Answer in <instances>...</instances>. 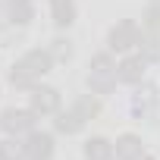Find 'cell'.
<instances>
[{
    "label": "cell",
    "mask_w": 160,
    "mask_h": 160,
    "mask_svg": "<svg viewBox=\"0 0 160 160\" xmlns=\"http://www.w3.org/2000/svg\"><path fill=\"white\" fill-rule=\"evenodd\" d=\"M50 66H53L50 50H47V47H44V50L35 47V50H28L25 57H19V60L13 63V69H10V85H13V88L32 91L38 78H41L44 72H50Z\"/></svg>",
    "instance_id": "obj_1"
},
{
    "label": "cell",
    "mask_w": 160,
    "mask_h": 160,
    "mask_svg": "<svg viewBox=\"0 0 160 160\" xmlns=\"http://www.w3.org/2000/svg\"><path fill=\"white\" fill-rule=\"evenodd\" d=\"M35 119H38V113L35 110H16V107H10V110H3L0 113V129H3L7 135H28L32 129H35Z\"/></svg>",
    "instance_id": "obj_2"
},
{
    "label": "cell",
    "mask_w": 160,
    "mask_h": 160,
    "mask_svg": "<svg viewBox=\"0 0 160 160\" xmlns=\"http://www.w3.org/2000/svg\"><path fill=\"white\" fill-rule=\"evenodd\" d=\"M138 25L135 22H119V25H113L110 28V38H107V47H110V53H129L132 47H138Z\"/></svg>",
    "instance_id": "obj_3"
},
{
    "label": "cell",
    "mask_w": 160,
    "mask_h": 160,
    "mask_svg": "<svg viewBox=\"0 0 160 160\" xmlns=\"http://www.w3.org/2000/svg\"><path fill=\"white\" fill-rule=\"evenodd\" d=\"M22 144H25V160H50L53 157V135L50 132L32 129Z\"/></svg>",
    "instance_id": "obj_4"
},
{
    "label": "cell",
    "mask_w": 160,
    "mask_h": 160,
    "mask_svg": "<svg viewBox=\"0 0 160 160\" xmlns=\"http://www.w3.org/2000/svg\"><path fill=\"white\" fill-rule=\"evenodd\" d=\"M28 98H32V110H35L38 116H57V113H60V91H57V88H41V85H35Z\"/></svg>",
    "instance_id": "obj_5"
},
{
    "label": "cell",
    "mask_w": 160,
    "mask_h": 160,
    "mask_svg": "<svg viewBox=\"0 0 160 160\" xmlns=\"http://www.w3.org/2000/svg\"><path fill=\"white\" fill-rule=\"evenodd\" d=\"M113 154H116L119 160H141V157H144V144H141V138H138V135L126 132V135H119V138H116Z\"/></svg>",
    "instance_id": "obj_6"
},
{
    "label": "cell",
    "mask_w": 160,
    "mask_h": 160,
    "mask_svg": "<svg viewBox=\"0 0 160 160\" xmlns=\"http://www.w3.org/2000/svg\"><path fill=\"white\" fill-rule=\"evenodd\" d=\"M116 78L122 85H138L144 78V60L141 57H126L119 66H116Z\"/></svg>",
    "instance_id": "obj_7"
},
{
    "label": "cell",
    "mask_w": 160,
    "mask_h": 160,
    "mask_svg": "<svg viewBox=\"0 0 160 160\" xmlns=\"http://www.w3.org/2000/svg\"><path fill=\"white\" fill-rule=\"evenodd\" d=\"M3 7H7V19L13 25H28L32 16H35L32 0H3Z\"/></svg>",
    "instance_id": "obj_8"
},
{
    "label": "cell",
    "mask_w": 160,
    "mask_h": 160,
    "mask_svg": "<svg viewBox=\"0 0 160 160\" xmlns=\"http://www.w3.org/2000/svg\"><path fill=\"white\" fill-rule=\"evenodd\" d=\"M154 110H157V91H154V88H141V91L135 94V101H132V113H135L138 119H151Z\"/></svg>",
    "instance_id": "obj_9"
},
{
    "label": "cell",
    "mask_w": 160,
    "mask_h": 160,
    "mask_svg": "<svg viewBox=\"0 0 160 160\" xmlns=\"http://www.w3.org/2000/svg\"><path fill=\"white\" fill-rule=\"evenodd\" d=\"M50 13H53L57 28H69L75 22V3L72 0H50Z\"/></svg>",
    "instance_id": "obj_10"
},
{
    "label": "cell",
    "mask_w": 160,
    "mask_h": 160,
    "mask_svg": "<svg viewBox=\"0 0 160 160\" xmlns=\"http://www.w3.org/2000/svg\"><path fill=\"white\" fill-rule=\"evenodd\" d=\"M53 126H57V132H63V135H75V132H82L85 119H82V116H78V113L69 107V110H60V113H57Z\"/></svg>",
    "instance_id": "obj_11"
},
{
    "label": "cell",
    "mask_w": 160,
    "mask_h": 160,
    "mask_svg": "<svg viewBox=\"0 0 160 160\" xmlns=\"http://www.w3.org/2000/svg\"><path fill=\"white\" fill-rule=\"evenodd\" d=\"M138 50H141V60H144V63L160 60V35L141 28V35H138Z\"/></svg>",
    "instance_id": "obj_12"
},
{
    "label": "cell",
    "mask_w": 160,
    "mask_h": 160,
    "mask_svg": "<svg viewBox=\"0 0 160 160\" xmlns=\"http://www.w3.org/2000/svg\"><path fill=\"white\" fill-rule=\"evenodd\" d=\"M116 72H88V88L91 94H110L116 88Z\"/></svg>",
    "instance_id": "obj_13"
},
{
    "label": "cell",
    "mask_w": 160,
    "mask_h": 160,
    "mask_svg": "<svg viewBox=\"0 0 160 160\" xmlns=\"http://www.w3.org/2000/svg\"><path fill=\"white\" fill-rule=\"evenodd\" d=\"M72 110L88 122V119H94V116L101 113V101H98V94H82V98L72 104Z\"/></svg>",
    "instance_id": "obj_14"
},
{
    "label": "cell",
    "mask_w": 160,
    "mask_h": 160,
    "mask_svg": "<svg viewBox=\"0 0 160 160\" xmlns=\"http://www.w3.org/2000/svg\"><path fill=\"white\" fill-rule=\"evenodd\" d=\"M85 157L88 160H107V157H113V144L107 138H88L85 141Z\"/></svg>",
    "instance_id": "obj_15"
},
{
    "label": "cell",
    "mask_w": 160,
    "mask_h": 160,
    "mask_svg": "<svg viewBox=\"0 0 160 160\" xmlns=\"http://www.w3.org/2000/svg\"><path fill=\"white\" fill-rule=\"evenodd\" d=\"M0 160H25V144H19L13 135L0 141Z\"/></svg>",
    "instance_id": "obj_16"
},
{
    "label": "cell",
    "mask_w": 160,
    "mask_h": 160,
    "mask_svg": "<svg viewBox=\"0 0 160 160\" xmlns=\"http://www.w3.org/2000/svg\"><path fill=\"white\" fill-rule=\"evenodd\" d=\"M141 28L160 35V3H151V7H148V13H144V19H141Z\"/></svg>",
    "instance_id": "obj_17"
},
{
    "label": "cell",
    "mask_w": 160,
    "mask_h": 160,
    "mask_svg": "<svg viewBox=\"0 0 160 160\" xmlns=\"http://www.w3.org/2000/svg\"><path fill=\"white\" fill-rule=\"evenodd\" d=\"M47 50H50L53 63H57V60H69V57H72V47H69V41H66V38H53Z\"/></svg>",
    "instance_id": "obj_18"
},
{
    "label": "cell",
    "mask_w": 160,
    "mask_h": 160,
    "mask_svg": "<svg viewBox=\"0 0 160 160\" xmlns=\"http://www.w3.org/2000/svg\"><path fill=\"white\" fill-rule=\"evenodd\" d=\"M91 72H116V63H113V57H110V50L107 53H98V57H91V66H88Z\"/></svg>",
    "instance_id": "obj_19"
},
{
    "label": "cell",
    "mask_w": 160,
    "mask_h": 160,
    "mask_svg": "<svg viewBox=\"0 0 160 160\" xmlns=\"http://www.w3.org/2000/svg\"><path fill=\"white\" fill-rule=\"evenodd\" d=\"M107 160H119V157H116V154H113V157H107Z\"/></svg>",
    "instance_id": "obj_20"
},
{
    "label": "cell",
    "mask_w": 160,
    "mask_h": 160,
    "mask_svg": "<svg viewBox=\"0 0 160 160\" xmlns=\"http://www.w3.org/2000/svg\"><path fill=\"white\" fill-rule=\"evenodd\" d=\"M141 160H154V157H148V154H144V157H141Z\"/></svg>",
    "instance_id": "obj_21"
},
{
    "label": "cell",
    "mask_w": 160,
    "mask_h": 160,
    "mask_svg": "<svg viewBox=\"0 0 160 160\" xmlns=\"http://www.w3.org/2000/svg\"><path fill=\"white\" fill-rule=\"evenodd\" d=\"M151 3H160V0H151Z\"/></svg>",
    "instance_id": "obj_22"
}]
</instances>
